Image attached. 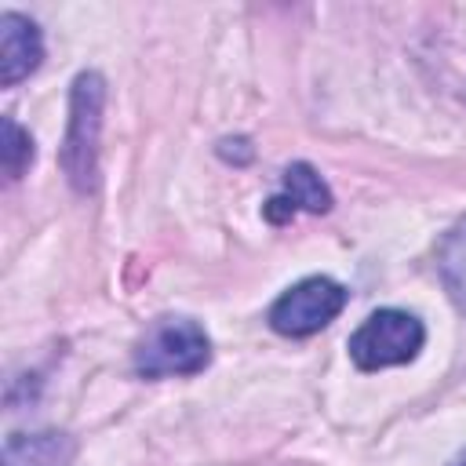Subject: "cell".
Returning a JSON list of instances; mask_svg holds the SVG:
<instances>
[{"mask_svg": "<svg viewBox=\"0 0 466 466\" xmlns=\"http://www.w3.org/2000/svg\"><path fill=\"white\" fill-rule=\"evenodd\" d=\"M106 80L98 73H80L69 95V127L62 142V167L76 193H95L98 186V131H102Z\"/></svg>", "mask_w": 466, "mask_h": 466, "instance_id": "obj_1", "label": "cell"}, {"mask_svg": "<svg viewBox=\"0 0 466 466\" xmlns=\"http://www.w3.org/2000/svg\"><path fill=\"white\" fill-rule=\"evenodd\" d=\"M211 360V342L204 328L189 317H160L149 324L135 346V371L146 379L164 375H197Z\"/></svg>", "mask_w": 466, "mask_h": 466, "instance_id": "obj_2", "label": "cell"}, {"mask_svg": "<svg viewBox=\"0 0 466 466\" xmlns=\"http://www.w3.org/2000/svg\"><path fill=\"white\" fill-rule=\"evenodd\" d=\"M422 320L404 309H375L353 335L350 357L360 371H379L390 364H408L422 350Z\"/></svg>", "mask_w": 466, "mask_h": 466, "instance_id": "obj_3", "label": "cell"}, {"mask_svg": "<svg viewBox=\"0 0 466 466\" xmlns=\"http://www.w3.org/2000/svg\"><path fill=\"white\" fill-rule=\"evenodd\" d=\"M346 306V288L328 280V277H306L299 284H291L273 306H269V328L288 335V339H302L320 331L324 324H331Z\"/></svg>", "mask_w": 466, "mask_h": 466, "instance_id": "obj_4", "label": "cell"}, {"mask_svg": "<svg viewBox=\"0 0 466 466\" xmlns=\"http://www.w3.org/2000/svg\"><path fill=\"white\" fill-rule=\"evenodd\" d=\"M44 58V44H40V29L25 18V15H0V84L11 87L18 80H25Z\"/></svg>", "mask_w": 466, "mask_h": 466, "instance_id": "obj_5", "label": "cell"}, {"mask_svg": "<svg viewBox=\"0 0 466 466\" xmlns=\"http://www.w3.org/2000/svg\"><path fill=\"white\" fill-rule=\"evenodd\" d=\"M73 441L66 433H11L4 441V466H66L73 459Z\"/></svg>", "mask_w": 466, "mask_h": 466, "instance_id": "obj_6", "label": "cell"}, {"mask_svg": "<svg viewBox=\"0 0 466 466\" xmlns=\"http://www.w3.org/2000/svg\"><path fill=\"white\" fill-rule=\"evenodd\" d=\"M284 197H288L295 208H306V211H313V215H320V211L331 208V193H328L324 178H320L309 164H302V160L284 171Z\"/></svg>", "mask_w": 466, "mask_h": 466, "instance_id": "obj_7", "label": "cell"}, {"mask_svg": "<svg viewBox=\"0 0 466 466\" xmlns=\"http://www.w3.org/2000/svg\"><path fill=\"white\" fill-rule=\"evenodd\" d=\"M0 160H4V175L15 182L25 175V167L33 164V138L29 131H22L11 116H4V146H0Z\"/></svg>", "mask_w": 466, "mask_h": 466, "instance_id": "obj_8", "label": "cell"}, {"mask_svg": "<svg viewBox=\"0 0 466 466\" xmlns=\"http://www.w3.org/2000/svg\"><path fill=\"white\" fill-rule=\"evenodd\" d=\"M441 273H444L451 295L459 299V306L466 309V222L448 237L444 255H441Z\"/></svg>", "mask_w": 466, "mask_h": 466, "instance_id": "obj_9", "label": "cell"}, {"mask_svg": "<svg viewBox=\"0 0 466 466\" xmlns=\"http://www.w3.org/2000/svg\"><path fill=\"white\" fill-rule=\"evenodd\" d=\"M262 211H266V218H269V222H277V226H280V222H288V218L295 215V204H291L288 197H273V200H266V208H262Z\"/></svg>", "mask_w": 466, "mask_h": 466, "instance_id": "obj_10", "label": "cell"}, {"mask_svg": "<svg viewBox=\"0 0 466 466\" xmlns=\"http://www.w3.org/2000/svg\"><path fill=\"white\" fill-rule=\"evenodd\" d=\"M455 466H466V459H459V462H455Z\"/></svg>", "mask_w": 466, "mask_h": 466, "instance_id": "obj_11", "label": "cell"}]
</instances>
